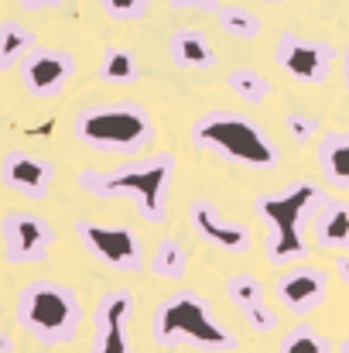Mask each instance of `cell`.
<instances>
[{
    "label": "cell",
    "instance_id": "obj_1",
    "mask_svg": "<svg viewBox=\"0 0 349 353\" xmlns=\"http://www.w3.org/2000/svg\"><path fill=\"white\" fill-rule=\"evenodd\" d=\"M79 189L96 199H130L147 223H161L168 210V192L175 182V154H154L130 161L123 168H83Z\"/></svg>",
    "mask_w": 349,
    "mask_h": 353
},
{
    "label": "cell",
    "instance_id": "obj_2",
    "mask_svg": "<svg viewBox=\"0 0 349 353\" xmlns=\"http://www.w3.org/2000/svg\"><path fill=\"white\" fill-rule=\"evenodd\" d=\"M319 199H322V185L315 182H291L284 192L257 199V216L267 227V261L271 264L308 257L312 243L305 240V230L312 227Z\"/></svg>",
    "mask_w": 349,
    "mask_h": 353
},
{
    "label": "cell",
    "instance_id": "obj_3",
    "mask_svg": "<svg viewBox=\"0 0 349 353\" xmlns=\"http://www.w3.org/2000/svg\"><path fill=\"white\" fill-rule=\"evenodd\" d=\"M151 333H154V343L158 347H178V343H192L199 350L209 353H230L240 347L236 333L226 330L213 305L192 292V288H182L175 295H168L158 309H154V319H151Z\"/></svg>",
    "mask_w": 349,
    "mask_h": 353
},
{
    "label": "cell",
    "instance_id": "obj_4",
    "mask_svg": "<svg viewBox=\"0 0 349 353\" xmlns=\"http://www.w3.org/2000/svg\"><path fill=\"white\" fill-rule=\"evenodd\" d=\"M189 137L195 148L216 151L226 161L243 165V168H274L281 161V151L271 141V134L257 120L236 114V110H213L199 117L192 123Z\"/></svg>",
    "mask_w": 349,
    "mask_h": 353
},
{
    "label": "cell",
    "instance_id": "obj_5",
    "mask_svg": "<svg viewBox=\"0 0 349 353\" xmlns=\"http://www.w3.org/2000/svg\"><path fill=\"white\" fill-rule=\"evenodd\" d=\"M83 302L69 285L59 281H31L17 295V326L31 333L41 347L72 343L79 336Z\"/></svg>",
    "mask_w": 349,
    "mask_h": 353
},
{
    "label": "cell",
    "instance_id": "obj_6",
    "mask_svg": "<svg viewBox=\"0 0 349 353\" xmlns=\"http://www.w3.org/2000/svg\"><path fill=\"white\" fill-rule=\"evenodd\" d=\"M72 134L100 151H144L154 141V120L137 100H116L79 110Z\"/></svg>",
    "mask_w": 349,
    "mask_h": 353
},
{
    "label": "cell",
    "instance_id": "obj_7",
    "mask_svg": "<svg viewBox=\"0 0 349 353\" xmlns=\"http://www.w3.org/2000/svg\"><path fill=\"white\" fill-rule=\"evenodd\" d=\"M339 48H332L329 41L322 38H305V34H295V31H284L277 38V48H274V62L295 79V83H305V86H319L326 83L332 62H336Z\"/></svg>",
    "mask_w": 349,
    "mask_h": 353
},
{
    "label": "cell",
    "instance_id": "obj_8",
    "mask_svg": "<svg viewBox=\"0 0 349 353\" xmlns=\"http://www.w3.org/2000/svg\"><path fill=\"white\" fill-rule=\"evenodd\" d=\"M76 236L89 254H96L103 264H110L116 271L134 274V271L144 268V247L130 227H103V223H93V220H79Z\"/></svg>",
    "mask_w": 349,
    "mask_h": 353
},
{
    "label": "cell",
    "instance_id": "obj_9",
    "mask_svg": "<svg viewBox=\"0 0 349 353\" xmlns=\"http://www.w3.org/2000/svg\"><path fill=\"white\" fill-rule=\"evenodd\" d=\"M17 76L31 97L52 100V97H62L69 79L76 76V59L62 48H31L24 62L17 65Z\"/></svg>",
    "mask_w": 349,
    "mask_h": 353
},
{
    "label": "cell",
    "instance_id": "obj_10",
    "mask_svg": "<svg viewBox=\"0 0 349 353\" xmlns=\"http://www.w3.org/2000/svg\"><path fill=\"white\" fill-rule=\"evenodd\" d=\"M55 230L38 213H7L3 216V257L7 264H41L52 250Z\"/></svg>",
    "mask_w": 349,
    "mask_h": 353
},
{
    "label": "cell",
    "instance_id": "obj_11",
    "mask_svg": "<svg viewBox=\"0 0 349 353\" xmlns=\"http://www.w3.org/2000/svg\"><path fill=\"white\" fill-rule=\"evenodd\" d=\"M130 312H134V292L110 288L96 305V333L89 353H130V340H127Z\"/></svg>",
    "mask_w": 349,
    "mask_h": 353
},
{
    "label": "cell",
    "instance_id": "obj_12",
    "mask_svg": "<svg viewBox=\"0 0 349 353\" xmlns=\"http://www.w3.org/2000/svg\"><path fill=\"white\" fill-rule=\"evenodd\" d=\"M0 179L10 192L31 199V203H41L52 189V179H55V165L34 151H10L0 165Z\"/></svg>",
    "mask_w": 349,
    "mask_h": 353
},
{
    "label": "cell",
    "instance_id": "obj_13",
    "mask_svg": "<svg viewBox=\"0 0 349 353\" xmlns=\"http://www.w3.org/2000/svg\"><path fill=\"white\" fill-rule=\"evenodd\" d=\"M326 295H329V271L326 268L302 264V268H291L277 278V302L295 316H308V312L322 309Z\"/></svg>",
    "mask_w": 349,
    "mask_h": 353
},
{
    "label": "cell",
    "instance_id": "obj_14",
    "mask_svg": "<svg viewBox=\"0 0 349 353\" xmlns=\"http://www.w3.org/2000/svg\"><path fill=\"white\" fill-rule=\"evenodd\" d=\"M189 223H192V230L202 236L206 243H213V247H220V250H226V254H243V250L250 247L246 227L230 220V216H223V213H220L213 203H206V199L189 203Z\"/></svg>",
    "mask_w": 349,
    "mask_h": 353
},
{
    "label": "cell",
    "instance_id": "obj_15",
    "mask_svg": "<svg viewBox=\"0 0 349 353\" xmlns=\"http://www.w3.org/2000/svg\"><path fill=\"white\" fill-rule=\"evenodd\" d=\"M226 295H230L233 309L246 319V326L253 333H271L277 326V312L271 309L264 285L253 274H230L226 278Z\"/></svg>",
    "mask_w": 349,
    "mask_h": 353
},
{
    "label": "cell",
    "instance_id": "obj_16",
    "mask_svg": "<svg viewBox=\"0 0 349 353\" xmlns=\"http://www.w3.org/2000/svg\"><path fill=\"white\" fill-rule=\"evenodd\" d=\"M312 240L322 250H349V203L339 196L322 192L315 216H312Z\"/></svg>",
    "mask_w": 349,
    "mask_h": 353
},
{
    "label": "cell",
    "instance_id": "obj_17",
    "mask_svg": "<svg viewBox=\"0 0 349 353\" xmlns=\"http://www.w3.org/2000/svg\"><path fill=\"white\" fill-rule=\"evenodd\" d=\"M319 172H322L326 185L349 192V127L322 134V141H319Z\"/></svg>",
    "mask_w": 349,
    "mask_h": 353
},
{
    "label": "cell",
    "instance_id": "obj_18",
    "mask_svg": "<svg viewBox=\"0 0 349 353\" xmlns=\"http://www.w3.org/2000/svg\"><path fill=\"white\" fill-rule=\"evenodd\" d=\"M168 52H171L175 65H182V69H209V65H216V48L206 38V31H199V28H178L168 38Z\"/></svg>",
    "mask_w": 349,
    "mask_h": 353
},
{
    "label": "cell",
    "instance_id": "obj_19",
    "mask_svg": "<svg viewBox=\"0 0 349 353\" xmlns=\"http://www.w3.org/2000/svg\"><path fill=\"white\" fill-rule=\"evenodd\" d=\"M31 48H38V38L24 21H0V72L17 69Z\"/></svg>",
    "mask_w": 349,
    "mask_h": 353
},
{
    "label": "cell",
    "instance_id": "obj_20",
    "mask_svg": "<svg viewBox=\"0 0 349 353\" xmlns=\"http://www.w3.org/2000/svg\"><path fill=\"white\" fill-rule=\"evenodd\" d=\"M147 268H151L158 278H165V281H182L185 271H189V254H185V247H182L175 236H165V240H158V247H154Z\"/></svg>",
    "mask_w": 349,
    "mask_h": 353
},
{
    "label": "cell",
    "instance_id": "obj_21",
    "mask_svg": "<svg viewBox=\"0 0 349 353\" xmlns=\"http://www.w3.org/2000/svg\"><path fill=\"white\" fill-rule=\"evenodd\" d=\"M134 79H137L134 52H127L120 45H110L103 52V62H100V83H107V86H130Z\"/></svg>",
    "mask_w": 349,
    "mask_h": 353
},
{
    "label": "cell",
    "instance_id": "obj_22",
    "mask_svg": "<svg viewBox=\"0 0 349 353\" xmlns=\"http://www.w3.org/2000/svg\"><path fill=\"white\" fill-rule=\"evenodd\" d=\"M216 21H220V28H223L226 34L243 38V41H250V38H257V34L264 31V21H260L253 10L240 7V3H226V7H220V10H216Z\"/></svg>",
    "mask_w": 349,
    "mask_h": 353
},
{
    "label": "cell",
    "instance_id": "obj_23",
    "mask_svg": "<svg viewBox=\"0 0 349 353\" xmlns=\"http://www.w3.org/2000/svg\"><path fill=\"white\" fill-rule=\"evenodd\" d=\"M226 86H230L240 100H246V103H260V100H267V93H271V83H267L257 69H233L230 76H226Z\"/></svg>",
    "mask_w": 349,
    "mask_h": 353
},
{
    "label": "cell",
    "instance_id": "obj_24",
    "mask_svg": "<svg viewBox=\"0 0 349 353\" xmlns=\"http://www.w3.org/2000/svg\"><path fill=\"white\" fill-rule=\"evenodd\" d=\"M277 353H332V347L312 330V326H295L284 340H281V347H277Z\"/></svg>",
    "mask_w": 349,
    "mask_h": 353
},
{
    "label": "cell",
    "instance_id": "obj_25",
    "mask_svg": "<svg viewBox=\"0 0 349 353\" xmlns=\"http://www.w3.org/2000/svg\"><path fill=\"white\" fill-rule=\"evenodd\" d=\"M100 7H103V14L114 17V21H137V17L147 14L151 0H100Z\"/></svg>",
    "mask_w": 349,
    "mask_h": 353
},
{
    "label": "cell",
    "instance_id": "obj_26",
    "mask_svg": "<svg viewBox=\"0 0 349 353\" xmlns=\"http://www.w3.org/2000/svg\"><path fill=\"white\" fill-rule=\"evenodd\" d=\"M284 130L291 134L295 144H308V141H315V134H319V120L308 117V114L291 110V114L284 117Z\"/></svg>",
    "mask_w": 349,
    "mask_h": 353
},
{
    "label": "cell",
    "instance_id": "obj_27",
    "mask_svg": "<svg viewBox=\"0 0 349 353\" xmlns=\"http://www.w3.org/2000/svg\"><path fill=\"white\" fill-rule=\"evenodd\" d=\"M168 3H171L175 10H213V14L223 7L220 0H168Z\"/></svg>",
    "mask_w": 349,
    "mask_h": 353
},
{
    "label": "cell",
    "instance_id": "obj_28",
    "mask_svg": "<svg viewBox=\"0 0 349 353\" xmlns=\"http://www.w3.org/2000/svg\"><path fill=\"white\" fill-rule=\"evenodd\" d=\"M24 10H48V7H59V3H65V0H17Z\"/></svg>",
    "mask_w": 349,
    "mask_h": 353
},
{
    "label": "cell",
    "instance_id": "obj_29",
    "mask_svg": "<svg viewBox=\"0 0 349 353\" xmlns=\"http://www.w3.org/2000/svg\"><path fill=\"white\" fill-rule=\"evenodd\" d=\"M336 274H339V281L349 285V250H343V254L336 257Z\"/></svg>",
    "mask_w": 349,
    "mask_h": 353
},
{
    "label": "cell",
    "instance_id": "obj_30",
    "mask_svg": "<svg viewBox=\"0 0 349 353\" xmlns=\"http://www.w3.org/2000/svg\"><path fill=\"white\" fill-rule=\"evenodd\" d=\"M339 62H343V86L349 90V41L343 45V52H339Z\"/></svg>",
    "mask_w": 349,
    "mask_h": 353
},
{
    "label": "cell",
    "instance_id": "obj_31",
    "mask_svg": "<svg viewBox=\"0 0 349 353\" xmlns=\"http://www.w3.org/2000/svg\"><path fill=\"white\" fill-rule=\"evenodd\" d=\"M0 353H14V340L7 333H0Z\"/></svg>",
    "mask_w": 349,
    "mask_h": 353
},
{
    "label": "cell",
    "instance_id": "obj_32",
    "mask_svg": "<svg viewBox=\"0 0 349 353\" xmlns=\"http://www.w3.org/2000/svg\"><path fill=\"white\" fill-rule=\"evenodd\" d=\"M339 353H349V336L343 340V343H339Z\"/></svg>",
    "mask_w": 349,
    "mask_h": 353
},
{
    "label": "cell",
    "instance_id": "obj_33",
    "mask_svg": "<svg viewBox=\"0 0 349 353\" xmlns=\"http://www.w3.org/2000/svg\"><path fill=\"white\" fill-rule=\"evenodd\" d=\"M264 3H284V0H264Z\"/></svg>",
    "mask_w": 349,
    "mask_h": 353
}]
</instances>
